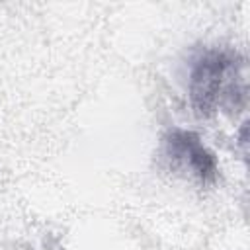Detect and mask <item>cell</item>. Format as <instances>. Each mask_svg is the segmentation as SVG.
Wrapping results in <instances>:
<instances>
[{"instance_id": "obj_2", "label": "cell", "mask_w": 250, "mask_h": 250, "mask_svg": "<svg viewBox=\"0 0 250 250\" xmlns=\"http://www.w3.org/2000/svg\"><path fill=\"white\" fill-rule=\"evenodd\" d=\"M168 156L182 168L188 170L191 176L201 180L203 184L217 176V160L215 154L203 145V141L191 133L176 129L166 139Z\"/></svg>"}, {"instance_id": "obj_1", "label": "cell", "mask_w": 250, "mask_h": 250, "mask_svg": "<svg viewBox=\"0 0 250 250\" xmlns=\"http://www.w3.org/2000/svg\"><path fill=\"white\" fill-rule=\"evenodd\" d=\"M234 59L221 51L205 53L191 68L189 96L199 113L215 111L227 98H230L236 78Z\"/></svg>"}]
</instances>
